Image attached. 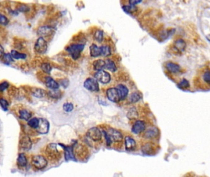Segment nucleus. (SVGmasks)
Returning a JSON list of instances; mask_svg holds the SVG:
<instances>
[{"mask_svg":"<svg viewBox=\"0 0 210 177\" xmlns=\"http://www.w3.org/2000/svg\"><path fill=\"white\" fill-rule=\"evenodd\" d=\"M175 32H176V30H174V29H171V30H169L164 31L161 33L160 38L162 40H165L167 39L168 38H169L170 36H171Z\"/></svg>","mask_w":210,"mask_h":177,"instance_id":"nucleus-38","label":"nucleus"},{"mask_svg":"<svg viewBox=\"0 0 210 177\" xmlns=\"http://www.w3.org/2000/svg\"><path fill=\"white\" fill-rule=\"evenodd\" d=\"M174 48L179 52H184L186 48V43L182 39H178L174 43Z\"/></svg>","mask_w":210,"mask_h":177,"instance_id":"nucleus-19","label":"nucleus"},{"mask_svg":"<svg viewBox=\"0 0 210 177\" xmlns=\"http://www.w3.org/2000/svg\"><path fill=\"white\" fill-rule=\"evenodd\" d=\"M166 69L171 73H178L181 71V66L173 61H168L165 64Z\"/></svg>","mask_w":210,"mask_h":177,"instance_id":"nucleus-16","label":"nucleus"},{"mask_svg":"<svg viewBox=\"0 0 210 177\" xmlns=\"http://www.w3.org/2000/svg\"><path fill=\"white\" fill-rule=\"evenodd\" d=\"M11 54L14 59H25L27 58V55L24 53H20L15 50H12Z\"/></svg>","mask_w":210,"mask_h":177,"instance_id":"nucleus-30","label":"nucleus"},{"mask_svg":"<svg viewBox=\"0 0 210 177\" xmlns=\"http://www.w3.org/2000/svg\"><path fill=\"white\" fill-rule=\"evenodd\" d=\"M159 133L158 129L155 127H150L144 133V137L147 139H153L157 137Z\"/></svg>","mask_w":210,"mask_h":177,"instance_id":"nucleus-17","label":"nucleus"},{"mask_svg":"<svg viewBox=\"0 0 210 177\" xmlns=\"http://www.w3.org/2000/svg\"><path fill=\"white\" fill-rule=\"evenodd\" d=\"M142 2V1L140 0H130L129 1V3L130 5H132V6H135L137 5L138 4Z\"/></svg>","mask_w":210,"mask_h":177,"instance_id":"nucleus-47","label":"nucleus"},{"mask_svg":"<svg viewBox=\"0 0 210 177\" xmlns=\"http://www.w3.org/2000/svg\"><path fill=\"white\" fill-rule=\"evenodd\" d=\"M35 51L40 54L46 53L48 49V44L46 41L43 37H39L35 42L34 46Z\"/></svg>","mask_w":210,"mask_h":177,"instance_id":"nucleus-5","label":"nucleus"},{"mask_svg":"<svg viewBox=\"0 0 210 177\" xmlns=\"http://www.w3.org/2000/svg\"><path fill=\"white\" fill-rule=\"evenodd\" d=\"M94 38L96 41H97L99 43H101L103 41V38H104L103 31L101 30H97L94 35Z\"/></svg>","mask_w":210,"mask_h":177,"instance_id":"nucleus-35","label":"nucleus"},{"mask_svg":"<svg viewBox=\"0 0 210 177\" xmlns=\"http://www.w3.org/2000/svg\"><path fill=\"white\" fill-rule=\"evenodd\" d=\"M32 146V141L28 136L25 135L24 137H23L20 139V146L22 150H24L25 151L29 150L31 149Z\"/></svg>","mask_w":210,"mask_h":177,"instance_id":"nucleus-15","label":"nucleus"},{"mask_svg":"<svg viewBox=\"0 0 210 177\" xmlns=\"http://www.w3.org/2000/svg\"><path fill=\"white\" fill-rule=\"evenodd\" d=\"M122 9L123 11L130 14H133V12H136L138 9V8L135 6H132V5H125L122 6Z\"/></svg>","mask_w":210,"mask_h":177,"instance_id":"nucleus-31","label":"nucleus"},{"mask_svg":"<svg viewBox=\"0 0 210 177\" xmlns=\"http://www.w3.org/2000/svg\"><path fill=\"white\" fill-rule=\"evenodd\" d=\"M0 22H1V24L2 25L6 26V25H7L9 23V21L8 19L5 15H4L3 14H1V16H0Z\"/></svg>","mask_w":210,"mask_h":177,"instance_id":"nucleus-43","label":"nucleus"},{"mask_svg":"<svg viewBox=\"0 0 210 177\" xmlns=\"http://www.w3.org/2000/svg\"><path fill=\"white\" fill-rule=\"evenodd\" d=\"M41 68L43 72L46 74H50L52 71V66L49 63H43L41 66Z\"/></svg>","mask_w":210,"mask_h":177,"instance_id":"nucleus-39","label":"nucleus"},{"mask_svg":"<svg viewBox=\"0 0 210 177\" xmlns=\"http://www.w3.org/2000/svg\"><path fill=\"white\" fill-rule=\"evenodd\" d=\"M178 87L181 89L184 90V89H187L190 87V84H189V82L186 79L184 78L178 84Z\"/></svg>","mask_w":210,"mask_h":177,"instance_id":"nucleus-36","label":"nucleus"},{"mask_svg":"<svg viewBox=\"0 0 210 177\" xmlns=\"http://www.w3.org/2000/svg\"><path fill=\"white\" fill-rule=\"evenodd\" d=\"M84 48V44H72L68 46L66 50L70 54L72 59L77 60L81 55V52L83 51Z\"/></svg>","mask_w":210,"mask_h":177,"instance_id":"nucleus-2","label":"nucleus"},{"mask_svg":"<svg viewBox=\"0 0 210 177\" xmlns=\"http://www.w3.org/2000/svg\"><path fill=\"white\" fill-rule=\"evenodd\" d=\"M142 98V95L140 93L138 92H133L131 94L130 98H129V102L131 103H135L139 102Z\"/></svg>","mask_w":210,"mask_h":177,"instance_id":"nucleus-27","label":"nucleus"},{"mask_svg":"<svg viewBox=\"0 0 210 177\" xmlns=\"http://www.w3.org/2000/svg\"><path fill=\"white\" fill-rule=\"evenodd\" d=\"M9 87V83L6 81H4L1 83L0 84V91L1 92L4 91L6 89H7Z\"/></svg>","mask_w":210,"mask_h":177,"instance_id":"nucleus-45","label":"nucleus"},{"mask_svg":"<svg viewBox=\"0 0 210 177\" xmlns=\"http://www.w3.org/2000/svg\"><path fill=\"white\" fill-rule=\"evenodd\" d=\"M54 28L49 26L40 27L37 30V34L40 37H46L53 34Z\"/></svg>","mask_w":210,"mask_h":177,"instance_id":"nucleus-11","label":"nucleus"},{"mask_svg":"<svg viewBox=\"0 0 210 177\" xmlns=\"http://www.w3.org/2000/svg\"><path fill=\"white\" fill-rule=\"evenodd\" d=\"M154 147L150 143H147L144 145L142 148V151L145 154L150 155L154 153Z\"/></svg>","mask_w":210,"mask_h":177,"instance_id":"nucleus-24","label":"nucleus"},{"mask_svg":"<svg viewBox=\"0 0 210 177\" xmlns=\"http://www.w3.org/2000/svg\"><path fill=\"white\" fill-rule=\"evenodd\" d=\"M127 117L130 119H135L138 117V112L135 108H131L128 112Z\"/></svg>","mask_w":210,"mask_h":177,"instance_id":"nucleus-34","label":"nucleus"},{"mask_svg":"<svg viewBox=\"0 0 210 177\" xmlns=\"http://www.w3.org/2000/svg\"><path fill=\"white\" fill-rule=\"evenodd\" d=\"M87 136L92 140L97 141L102 138V132L97 127H92L88 130Z\"/></svg>","mask_w":210,"mask_h":177,"instance_id":"nucleus-8","label":"nucleus"},{"mask_svg":"<svg viewBox=\"0 0 210 177\" xmlns=\"http://www.w3.org/2000/svg\"><path fill=\"white\" fill-rule=\"evenodd\" d=\"M0 104H1V108L4 110V111H7L8 110V107H9V103L7 102V101L5 99H4L3 98H1L0 100Z\"/></svg>","mask_w":210,"mask_h":177,"instance_id":"nucleus-40","label":"nucleus"},{"mask_svg":"<svg viewBox=\"0 0 210 177\" xmlns=\"http://www.w3.org/2000/svg\"><path fill=\"white\" fill-rule=\"evenodd\" d=\"M1 59L2 62H3L4 64L9 65L14 61V59L12 57L11 54L9 53H4L2 56L1 57Z\"/></svg>","mask_w":210,"mask_h":177,"instance_id":"nucleus-29","label":"nucleus"},{"mask_svg":"<svg viewBox=\"0 0 210 177\" xmlns=\"http://www.w3.org/2000/svg\"><path fill=\"white\" fill-rule=\"evenodd\" d=\"M106 94H107V97L108 99L112 102L117 103L120 100V95L116 87L115 88L111 87V88L108 89L107 90Z\"/></svg>","mask_w":210,"mask_h":177,"instance_id":"nucleus-9","label":"nucleus"},{"mask_svg":"<svg viewBox=\"0 0 210 177\" xmlns=\"http://www.w3.org/2000/svg\"><path fill=\"white\" fill-rule=\"evenodd\" d=\"M40 119L36 118H32L28 121V125L32 129H36L38 127Z\"/></svg>","mask_w":210,"mask_h":177,"instance_id":"nucleus-32","label":"nucleus"},{"mask_svg":"<svg viewBox=\"0 0 210 177\" xmlns=\"http://www.w3.org/2000/svg\"><path fill=\"white\" fill-rule=\"evenodd\" d=\"M145 129V124L144 121L138 120H136L132 126L131 131L135 134H139L144 132Z\"/></svg>","mask_w":210,"mask_h":177,"instance_id":"nucleus-12","label":"nucleus"},{"mask_svg":"<svg viewBox=\"0 0 210 177\" xmlns=\"http://www.w3.org/2000/svg\"><path fill=\"white\" fill-rule=\"evenodd\" d=\"M36 130L37 132L41 134L47 133L49 130V123L48 120L45 118H40L39 125Z\"/></svg>","mask_w":210,"mask_h":177,"instance_id":"nucleus-10","label":"nucleus"},{"mask_svg":"<svg viewBox=\"0 0 210 177\" xmlns=\"http://www.w3.org/2000/svg\"><path fill=\"white\" fill-rule=\"evenodd\" d=\"M17 163L19 167H25L27 164V159L24 154L21 153L19 155L17 160Z\"/></svg>","mask_w":210,"mask_h":177,"instance_id":"nucleus-26","label":"nucleus"},{"mask_svg":"<svg viewBox=\"0 0 210 177\" xmlns=\"http://www.w3.org/2000/svg\"><path fill=\"white\" fill-rule=\"evenodd\" d=\"M32 117V114L28 110L24 109L19 112V118L25 120H29Z\"/></svg>","mask_w":210,"mask_h":177,"instance_id":"nucleus-28","label":"nucleus"},{"mask_svg":"<svg viewBox=\"0 0 210 177\" xmlns=\"http://www.w3.org/2000/svg\"><path fill=\"white\" fill-rule=\"evenodd\" d=\"M90 56L92 57H97L101 56V48L95 44H92L89 48Z\"/></svg>","mask_w":210,"mask_h":177,"instance_id":"nucleus-20","label":"nucleus"},{"mask_svg":"<svg viewBox=\"0 0 210 177\" xmlns=\"http://www.w3.org/2000/svg\"><path fill=\"white\" fill-rule=\"evenodd\" d=\"M19 11L20 12H25V11H27L29 10V8L28 6H25V5H22L20 7H19V9H18Z\"/></svg>","mask_w":210,"mask_h":177,"instance_id":"nucleus-46","label":"nucleus"},{"mask_svg":"<svg viewBox=\"0 0 210 177\" xmlns=\"http://www.w3.org/2000/svg\"><path fill=\"white\" fill-rule=\"evenodd\" d=\"M63 109L66 112H68V113L71 112L73 110V105L71 103H69V102L65 103L63 105Z\"/></svg>","mask_w":210,"mask_h":177,"instance_id":"nucleus-41","label":"nucleus"},{"mask_svg":"<svg viewBox=\"0 0 210 177\" xmlns=\"http://www.w3.org/2000/svg\"><path fill=\"white\" fill-rule=\"evenodd\" d=\"M31 92L32 94L36 98H43L46 94V91L41 88H33L31 90Z\"/></svg>","mask_w":210,"mask_h":177,"instance_id":"nucleus-22","label":"nucleus"},{"mask_svg":"<svg viewBox=\"0 0 210 177\" xmlns=\"http://www.w3.org/2000/svg\"><path fill=\"white\" fill-rule=\"evenodd\" d=\"M46 154L49 159L51 161H58L61 158V154L58 150L57 145L55 143H51L48 145L46 148Z\"/></svg>","mask_w":210,"mask_h":177,"instance_id":"nucleus-3","label":"nucleus"},{"mask_svg":"<svg viewBox=\"0 0 210 177\" xmlns=\"http://www.w3.org/2000/svg\"><path fill=\"white\" fill-rule=\"evenodd\" d=\"M45 84L46 87L51 90H57L59 88V84L51 76L45 78Z\"/></svg>","mask_w":210,"mask_h":177,"instance_id":"nucleus-14","label":"nucleus"},{"mask_svg":"<svg viewBox=\"0 0 210 177\" xmlns=\"http://www.w3.org/2000/svg\"><path fill=\"white\" fill-rule=\"evenodd\" d=\"M105 68H107L109 71L112 72H115L117 70V67L113 60L110 59H107L105 60Z\"/></svg>","mask_w":210,"mask_h":177,"instance_id":"nucleus-25","label":"nucleus"},{"mask_svg":"<svg viewBox=\"0 0 210 177\" xmlns=\"http://www.w3.org/2000/svg\"><path fill=\"white\" fill-rule=\"evenodd\" d=\"M206 38H207V40L209 41V42H210V34H208V35H207V36H206Z\"/></svg>","mask_w":210,"mask_h":177,"instance_id":"nucleus-49","label":"nucleus"},{"mask_svg":"<svg viewBox=\"0 0 210 177\" xmlns=\"http://www.w3.org/2000/svg\"><path fill=\"white\" fill-rule=\"evenodd\" d=\"M103 133L107 143L108 146H110V144L114 142H120L123 140V135L122 133L114 129H109L108 132L103 131Z\"/></svg>","mask_w":210,"mask_h":177,"instance_id":"nucleus-1","label":"nucleus"},{"mask_svg":"<svg viewBox=\"0 0 210 177\" xmlns=\"http://www.w3.org/2000/svg\"><path fill=\"white\" fill-rule=\"evenodd\" d=\"M101 48V56L107 57L111 54L110 48L108 46H102Z\"/></svg>","mask_w":210,"mask_h":177,"instance_id":"nucleus-33","label":"nucleus"},{"mask_svg":"<svg viewBox=\"0 0 210 177\" xmlns=\"http://www.w3.org/2000/svg\"><path fill=\"white\" fill-rule=\"evenodd\" d=\"M105 65H106L105 61L101 59L95 60L92 64L94 70L97 71L103 70L104 68H105Z\"/></svg>","mask_w":210,"mask_h":177,"instance_id":"nucleus-21","label":"nucleus"},{"mask_svg":"<svg viewBox=\"0 0 210 177\" xmlns=\"http://www.w3.org/2000/svg\"><path fill=\"white\" fill-rule=\"evenodd\" d=\"M4 49H3L2 46H1V57L2 56L4 55Z\"/></svg>","mask_w":210,"mask_h":177,"instance_id":"nucleus-48","label":"nucleus"},{"mask_svg":"<svg viewBox=\"0 0 210 177\" xmlns=\"http://www.w3.org/2000/svg\"><path fill=\"white\" fill-rule=\"evenodd\" d=\"M125 148L128 151L135 150L136 148V141L131 137H126L125 139Z\"/></svg>","mask_w":210,"mask_h":177,"instance_id":"nucleus-18","label":"nucleus"},{"mask_svg":"<svg viewBox=\"0 0 210 177\" xmlns=\"http://www.w3.org/2000/svg\"><path fill=\"white\" fill-rule=\"evenodd\" d=\"M83 86L86 89L91 92H98L99 91L98 81L94 78H87L84 82Z\"/></svg>","mask_w":210,"mask_h":177,"instance_id":"nucleus-4","label":"nucleus"},{"mask_svg":"<svg viewBox=\"0 0 210 177\" xmlns=\"http://www.w3.org/2000/svg\"><path fill=\"white\" fill-rule=\"evenodd\" d=\"M48 95L50 97L53 98V99H60L61 97V92L59 90H51L49 92H48Z\"/></svg>","mask_w":210,"mask_h":177,"instance_id":"nucleus-37","label":"nucleus"},{"mask_svg":"<svg viewBox=\"0 0 210 177\" xmlns=\"http://www.w3.org/2000/svg\"><path fill=\"white\" fill-rule=\"evenodd\" d=\"M94 77L99 82L104 84L109 83L111 80L110 74L104 70L97 71L94 74Z\"/></svg>","mask_w":210,"mask_h":177,"instance_id":"nucleus-7","label":"nucleus"},{"mask_svg":"<svg viewBox=\"0 0 210 177\" xmlns=\"http://www.w3.org/2000/svg\"><path fill=\"white\" fill-rule=\"evenodd\" d=\"M202 78H203L204 81L206 83L210 84V70H206L205 73H204Z\"/></svg>","mask_w":210,"mask_h":177,"instance_id":"nucleus-42","label":"nucleus"},{"mask_svg":"<svg viewBox=\"0 0 210 177\" xmlns=\"http://www.w3.org/2000/svg\"><path fill=\"white\" fill-rule=\"evenodd\" d=\"M59 84H61L63 87L67 88L69 85V81L67 79H62L59 80Z\"/></svg>","mask_w":210,"mask_h":177,"instance_id":"nucleus-44","label":"nucleus"},{"mask_svg":"<svg viewBox=\"0 0 210 177\" xmlns=\"http://www.w3.org/2000/svg\"><path fill=\"white\" fill-rule=\"evenodd\" d=\"M116 88L118 92L120 100H124L128 95L129 90L128 87L123 84H120L117 86Z\"/></svg>","mask_w":210,"mask_h":177,"instance_id":"nucleus-13","label":"nucleus"},{"mask_svg":"<svg viewBox=\"0 0 210 177\" xmlns=\"http://www.w3.org/2000/svg\"><path fill=\"white\" fill-rule=\"evenodd\" d=\"M64 148L65 150V158L67 161L69 160H75V156H74V152L73 149L71 146H64Z\"/></svg>","mask_w":210,"mask_h":177,"instance_id":"nucleus-23","label":"nucleus"},{"mask_svg":"<svg viewBox=\"0 0 210 177\" xmlns=\"http://www.w3.org/2000/svg\"><path fill=\"white\" fill-rule=\"evenodd\" d=\"M32 163L35 168L38 169H42L46 167L48 164V161L43 156L37 155L33 158Z\"/></svg>","mask_w":210,"mask_h":177,"instance_id":"nucleus-6","label":"nucleus"}]
</instances>
